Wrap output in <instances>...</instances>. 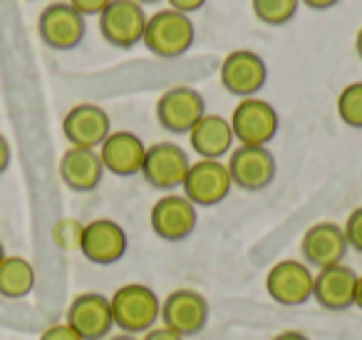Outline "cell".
Returning a JSON list of instances; mask_svg holds the SVG:
<instances>
[{
  "mask_svg": "<svg viewBox=\"0 0 362 340\" xmlns=\"http://www.w3.org/2000/svg\"><path fill=\"white\" fill-rule=\"evenodd\" d=\"M6 246H3V241H0V261H3V259H6Z\"/></svg>",
  "mask_w": 362,
  "mask_h": 340,
  "instance_id": "37",
  "label": "cell"
},
{
  "mask_svg": "<svg viewBox=\"0 0 362 340\" xmlns=\"http://www.w3.org/2000/svg\"><path fill=\"white\" fill-rule=\"evenodd\" d=\"M141 340H184L181 335H176L174 330H169V328H151V330H146L144 333V338Z\"/></svg>",
  "mask_w": 362,
  "mask_h": 340,
  "instance_id": "30",
  "label": "cell"
},
{
  "mask_svg": "<svg viewBox=\"0 0 362 340\" xmlns=\"http://www.w3.org/2000/svg\"><path fill=\"white\" fill-rule=\"evenodd\" d=\"M268 80V65L253 50H233L221 62V85L226 92L241 97H256Z\"/></svg>",
  "mask_w": 362,
  "mask_h": 340,
  "instance_id": "13",
  "label": "cell"
},
{
  "mask_svg": "<svg viewBox=\"0 0 362 340\" xmlns=\"http://www.w3.org/2000/svg\"><path fill=\"white\" fill-rule=\"evenodd\" d=\"M189 166H192V159L184 147L174 144V142H156V144L146 147L141 176L149 186L171 194L184 184Z\"/></svg>",
  "mask_w": 362,
  "mask_h": 340,
  "instance_id": "4",
  "label": "cell"
},
{
  "mask_svg": "<svg viewBox=\"0 0 362 340\" xmlns=\"http://www.w3.org/2000/svg\"><path fill=\"white\" fill-rule=\"evenodd\" d=\"M347 239L345 231H342L340 224L335 221H317L310 229L303 234L300 241V251L303 259H305V266H313V268H327V266L342 264L347 254Z\"/></svg>",
  "mask_w": 362,
  "mask_h": 340,
  "instance_id": "17",
  "label": "cell"
},
{
  "mask_svg": "<svg viewBox=\"0 0 362 340\" xmlns=\"http://www.w3.org/2000/svg\"><path fill=\"white\" fill-rule=\"evenodd\" d=\"M233 132L231 122L221 115H206L192 127L189 132V144L199 154V159H223L233 149Z\"/></svg>",
  "mask_w": 362,
  "mask_h": 340,
  "instance_id": "21",
  "label": "cell"
},
{
  "mask_svg": "<svg viewBox=\"0 0 362 340\" xmlns=\"http://www.w3.org/2000/svg\"><path fill=\"white\" fill-rule=\"evenodd\" d=\"M146 18L144 6L136 0H112L100 13V33L110 45L129 50L144 38Z\"/></svg>",
  "mask_w": 362,
  "mask_h": 340,
  "instance_id": "8",
  "label": "cell"
},
{
  "mask_svg": "<svg viewBox=\"0 0 362 340\" xmlns=\"http://www.w3.org/2000/svg\"><path fill=\"white\" fill-rule=\"evenodd\" d=\"M253 16L263 23V26H286L296 18L300 0H251Z\"/></svg>",
  "mask_w": 362,
  "mask_h": 340,
  "instance_id": "23",
  "label": "cell"
},
{
  "mask_svg": "<svg viewBox=\"0 0 362 340\" xmlns=\"http://www.w3.org/2000/svg\"><path fill=\"white\" fill-rule=\"evenodd\" d=\"M136 3H141V6H146V3H156V0H136Z\"/></svg>",
  "mask_w": 362,
  "mask_h": 340,
  "instance_id": "38",
  "label": "cell"
},
{
  "mask_svg": "<svg viewBox=\"0 0 362 340\" xmlns=\"http://www.w3.org/2000/svg\"><path fill=\"white\" fill-rule=\"evenodd\" d=\"M355 50H357V57L362 60V28L357 30V38H355Z\"/></svg>",
  "mask_w": 362,
  "mask_h": 340,
  "instance_id": "35",
  "label": "cell"
},
{
  "mask_svg": "<svg viewBox=\"0 0 362 340\" xmlns=\"http://www.w3.org/2000/svg\"><path fill=\"white\" fill-rule=\"evenodd\" d=\"M37 33L50 50L67 52L75 50L85 40L87 23L67 0H57V3L42 8L40 18H37Z\"/></svg>",
  "mask_w": 362,
  "mask_h": 340,
  "instance_id": "6",
  "label": "cell"
},
{
  "mask_svg": "<svg viewBox=\"0 0 362 340\" xmlns=\"http://www.w3.org/2000/svg\"><path fill=\"white\" fill-rule=\"evenodd\" d=\"M357 273L345 264L320 268L313 278V298L325 310H347L355 305Z\"/></svg>",
  "mask_w": 362,
  "mask_h": 340,
  "instance_id": "19",
  "label": "cell"
},
{
  "mask_svg": "<svg viewBox=\"0 0 362 340\" xmlns=\"http://www.w3.org/2000/svg\"><path fill=\"white\" fill-rule=\"evenodd\" d=\"M156 122L171 135H189L192 127L206 115L202 92L189 85H176L161 92L156 100Z\"/></svg>",
  "mask_w": 362,
  "mask_h": 340,
  "instance_id": "5",
  "label": "cell"
},
{
  "mask_svg": "<svg viewBox=\"0 0 362 340\" xmlns=\"http://www.w3.org/2000/svg\"><path fill=\"white\" fill-rule=\"evenodd\" d=\"M67 3H70V6L75 8L82 18H90V16L100 18V13L110 6L112 0H67Z\"/></svg>",
  "mask_w": 362,
  "mask_h": 340,
  "instance_id": "27",
  "label": "cell"
},
{
  "mask_svg": "<svg viewBox=\"0 0 362 340\" xmlns=\"http://www.w3.org/2000/svg\"><path fill=\"white\" fill-rule=\"evenodd\" d=\"M300 3L310 11H327V8H335L340 0H300Z\"/></svg>",
  "mask_w": 362,
  "mask_h": 340,
  "instance_id": "32",
  "label": "cell"
},
{
  "mask_svg": "<svg viewBox=\"0 0 362 340\" xmlns=\"http://www.w3.org/2000/svg\"><path fill=\"white\" fill-rule=\"evenodd\" d=\"M226 166L233 186L243 191H261L276 179V157L268 152V147L238 144L228 154Z\"/></svg>",
  "mask_w": 362,
  "mask_h": 340,
  "instance_id": "14",
  "label": "cell"
},
{
  "mask_svg": "<svg viewBox=\"0 0 362 340\" xmlns=\"http://www.w3.org/2000/svg\"><path fill=\"white\" fill-rule=\"evenodd\" d=\"M199 221V211L192 201L184 194H164L161 199H156V204L151 206L149 224L151 231L159 236L161 241H184L194 234Z\"/></svg>",
  "mask_w": 362,
  "mask_h": 340,
  "instance_id": "10",
  "label": "cell"
},
{
  "mask_svg": "<svg viewBox=\"0 0 362 340\" xmlns=\"http://www.w3.org/2000/svg\"><path fill=\"white\" fill-rule=\"evenodd\" d=\"M112 320L122 333L139 335L154 328L161 315V300L144 283H127L117 288L110 298Z\"/></svg>",
  "mask_w": 362,
  "mask_h": 340,
  "instance_id": "2",
  "label": "cell"
},
{
  "mask_svg": "<svg viewBox=\"0 0 362 340\" xmlns=\"http://www.w3.org/2000/svg\"><path fill=\"white\" fill-rule=\"evenodd\" d=\"M107 340H139L136 335H129V333H119V335H112V338Z\"/></svg>",
  "mask_w": 362,
  "mask_h": 340,
  "instance_id": "36",
  "label": "cell"
},
{
  "mask_svg": "<svg viewBox=\"0 0 362 340\" xmlns=\"http://www.w3.org/2000/svg\"><path fill=\"white\" fill-rule=\"evenodd\" d=\"M97 154H100L105 171H110L115 176H134L141 174L146 144L134 132L119 130V132H110V137L97 149Z\"/></svg>",
  "mask_w": 362,
  "mask_h": 340,
  "instance_id": "18",
  "label": "cell"
},
{
  "mask_svg": "<svg viewBox=\"0 0 362 340\" xmlns=\"http://www.w3.org/2000/svg\"><path fill=\"white\" fill-rule=\"evenodd\" d=\"M65 323L70 325L82 340H107L110 330L115 328L110 298L102 293H95V290L75 295L70 308H67Z\"/></svg>",
  "mask_w": 362,
  "mask_h": 340,
  "instance_id": "15",
  "label": "cell"
},
{
  "mask_svg": "<svg viewBox=\"0 0 362 340\" xmlns=\"http://www.w3.org/2000/svg\"><path fill=\"white\" fill-rule=\"evenodd\" d=\"M161 323L181 338H192L202 333L209 323V300L194 288L171 290L161 300Z\"/></svg>",
  "mask_w": 362,
  "mask_h": 340,
  "instance_id": "9",
  "label": "cell"
},
{
  "mask_svg": "<svg viewBox=\"0 0 362 340\" xmlns=\"http://www.w3.org/2000/svg\"><path fill=\"white\" fill-rule=\"evenodd\" d=\"M127 246V231L112 219H95L90 224H82L80 234V254L95 266H112L124 259Z\"/></svg>",
  "mask_w": 362,
  "mask_h": 340,
  "instance_id": "11",
  "label": "cell"
},
{
  "mask_svg": "<svg viewBox=\"0 0 362 340\" xmlns=\"http://www.w3.org/2000/svg\"><path fill=\"white\" fill-rule=\"evenodd\" d=\"M11 142L6 140V135H0V174L11 166Z\"/></svg>",
  "mask_w": 362,
  "mask_h": 340,
  "instance_id": "31",
  "label": "cell"
},
{
  "mask_svg": "<svg viewBox=\"0 0 362 340\" xmlns=\"http://www.w3.org/2000/svg\"><path fill=\"white\" fill-rule=\"evenodd\" d=\"M37 340H82V338L67 323H55V325H47Z\"/></svg>",
  "mask_w": 362,
  "mask_h": 340,
  "instance_id": "28",
  "label": "cell"
},
{
  "mask_svg": "<svg viewBox=\"0 0 362 340\" xmlns=\"http://www.w3.org/2000/svg\"><path fill=\"white\" fill-rule=\"evenodd\" d=\"M80 234L82 224H77V221H60L55 226V241L62 249H77L80 246Z\"/></svg>",
  "mask_w": 362,
  "mask_h": 340,
  "instance_id": "26",
  "label": "cell"
},
{
  "mask_svg": "<svg viewBox=\"0 0 362 340\" xmlns=\"http://www.w3.org/2000/svg\"><path fill=\"white\" fill-rule=\"evenodd\" d=\"M194 38H197V30H194L192 18L171 11V8H164V11H156L146 18L141 42L151 55L174 60L194 45Z\"/></svg>",
  "mask_w": 362,
  "mask_h": 340,
  "instance_id": "1",
  "label": "cell"
},
{
  "mask_svg": "<svg viewBox=\"0 0 362 340\" xmlns=\"http://www.w3.org/2000/svg\"><path fill=\"white\" fill-rule=\"evenodd\" d=\"M181 189H184V196H187L197 209L199 206L221 204L233 189V181H231V174H228L226 162H221V159L192 162Z\"/></svg>",
  "mask_w": 362,
  "mask_h": 340,
  "instance_id": "7",
  "label": "cell"
},
{
  "mask_svg": "<svg viewBox=\"0 0 362 340\" xmlns=\"http://www.w3.org/2000/svg\"><path fill=\"white\" fill-rule=\"evenodd\" d=\"M355 305L362 310V276H357V285H355Z\"/></svg>",
  "mask_w": 362,
  "mask_h": 340,
  "instance_id": "34",
  "label": "cell"
},
{
  "mask_svg": "<svg viewBox=\"0 0 362 340\" xmlns=\"http://www.w3.org/2000/svg\"><path fill=\"white\" fill-rule=\"evenodd\" d=\"M35 288V268L23 256H6L0 261V295L21 300Z\"/></svg>",
  "mask_w": 362,
  "mask_h": 340,
  "instance_id": "22",
  "label": "cell"
},
{
  "mask_svg": "<svg viewBox=\"0 0 362 340\" xmlns=\"http://www.w3.org/2000/svg\"><path fill=\"white\" fill-rule=\"evenodd\" d=\"M273 340H310L305 333H300V330H286V333H278Z\"/></svg>",
  "mask_w": 362,
  "mask_h": 340,
  "instance_id": "33",
  "label": "cell"
},
{
  "mask_svg": "<svg viewBox=\"0 0 362 340\" xmlns=\"http://www.w3.org/2000/svg\"><path fill=\"white\" fill-rule=\"evenodd\" d=\"M112 120L100 105L80 102L75 105L62 120V135L70 142V147L82 149H100L102 142L110 137Z\"/></svg>",
  "mask_w": 362,
  "mask_h": 340,
  "instance_id": "16",
  "label": "cell"
},
{
  "mask_svg": "<svg viewBox=\"0 0 362 340\" xmlns=\"http://www.w3.org/2000/svg\"><path fill=\"white\" fill-rule=\"evenodd\" d=\"M313 271L303 261H278L266 273V293L278 305H303L308 298H313Z\"/></svg>",
  "mask_w": 362,
  "mask_h": 340,
  "instance_id": "12",
  "label": "cell"
},
{
  "mask_svg": "<svg viewBox=\"0 0 362 340\" xmlns=\"http://www.w3.org/2000/svg\"><path fill=\"white\" fill-rule=\"evenodd\" d=\"M228 122H231L233 140L243 147H266L281 127L276 107L261 97H246L238 102Z\"/></svg>",
  "mask_w": 362,
  "mask_h": 340,
  "instance_id": "3",
  "label": "cell"
},
{
  "mask_svg": "<svg viewBox=\"0 0 362 340\" xmlns=\"http://www.w3.org/2000/svg\"><path fill=\"white\" fill-rule=\"evenodd\" d=\"M342 231H345L347 246H350V249H355L357 254H362V206H357V209L347 216Z\"/></svg>",
  "mask_w": 362,
  "mask_h": 340,
  "instance_id": "25",
  "label": "cell"
},
{
  "mask_svg": "<svg viewBox=\"0 0 362 340\" xmlns=\"http://www.w3.org/2000/svg\"><path fill=\"white\" fill-rule=\"evenodd\" d=\"M166 6L176 13H184V16H192V13L202 11L206 6V0H166Z\"/></svg>",
  "mask_w": 362,
  "mask_h": 340,
  "instance_id": "29",
  "label": "cell"
},
{
  "mask_svg": "<svg viewBox=\"0 0 362 340\" xmlns=\"http://www.w3.org/2000/svg\"><path fill=\"white\" fill-rule=\"evenodd\" d=\"M105 166L97 149H82V147H67L60 157V179L72 191H95L102 184Z\"/></svg>",
  "mask_w": 362,
  "mask_h": 340,
  "instance_id": "20",
  "label": "cell"
},
{
  "mask_svg": "<svg viewBox=\"0 0 362 340\" xmlns=\"http://www.w3.org/2000/svg\"><path fill=\"white\" fill-rule=\"evenodd\" d=\"M337 117L352 130H362V82H350L337 95Z\"/></svg>",
  "mask_w": 362,
  "mask_h": 340,
  "instance_id": "24",
  "label": "cell"
}]
</instances>
